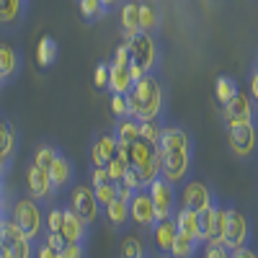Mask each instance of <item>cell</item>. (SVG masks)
Here are the masks:
<instances>
[{"label":"cell","mask_w":258,"mask_h":258,"mask_svg":"<svg viewBox=\"0 0 258 258\" xmlns=\"http://www.w3.org/2000/svg\"><path fill=\"white\" fill-rule=\"evenodd\" d=\"M160 153V176L173 186H181L191 178L194 170V137L178 124H165L158 142Z\"/></svg>","instance_id":"1"},{"label":"cell","mask_w":258,"mask_h":258,"mask_svg":"<svg viewBox=\"0 0 258 258\" xmlns=\"http://www.w3.org/2000/svg\"><path fill=\"white\" fill-rule=\"evenodd\" d=\"M126 98V111L137 121H155L163 119L165 111V88L155 73H147L132 83Z\"/></svg>","instance_id":"2"},{"label":"cell","mask_w":258,"mask_h":258,"mask_svg":"<svg viewBox=\"0 0 258 258\" xmlns=\"http://www.w3.org/2000/svg\"><path fill=\"white\" fill-rule=\"evenodd\" d=\"M44 209L47 207L36 202L34 197H29V194H18L13 199H6L8 220L34 243L44 238Z\"/></svg>","instance_id":"3"},{"label":"cell","mask_w":258,"mask_h":258,"mask_svg":"<svg viewBox=\"0 0 258 258\" xmlns=\"http://www.w3.org/2000/svg\"><path fill=\"white\" fill-rule=\"evenodd\" d=\"M126 47H129V73L132 80H140L147 73H155L160 68V47L155 34L137 31L132 36H126Z\"/></svg>","instance_id":"4"},{"label":"cell","mask_w":258,"mask_h":258,"mask_svg":"<svg viewBox=\"0 0 258 258\" xmlns=\"http://www.w3.org/2000/svg\"><path fill=\"white\" fill-rule=\"evenodd\" d=\"M119 158H124L129 163V168H135L137 173L142 176L145 186H150L155 178H160V153H158V145L147 142V140H137L132 145H119Z\"/></svg>","instance_id":"5"},{"label":"cell","mask_w":258,"mask_h":258,"mask_svg":"<svg viewBox=\"0 0 258 258\" xmlns=\"http://www.w3.org/2000/svg\"><path fill=\"white\" fill-rule=\"evenodd\" d=\"M227 129V147L235 158L240 160H255L258 158V121L253 124H235Z\"/></svg>","instance_id":"6"},{"label":"cell","mask_w":258,"mask_h":258,"mask_svg":"<svg viewBox=\"0 0 258 258\" xmlns=\"http://www.w3.org/2000/svg\"><path fill=\"white\" fill-rule=\"evenodd\" d=\"M214 204H217V194H214V188L209 183H204L199 178H188L186 183L178 186V207L199 214Z\"/></svg>","instance_id":"7"},{"label":"cell","mask_w":258,"mask_h":258,"mask_svg":"<svg viewBox=\"0 0 258 258\" xmlns=\"http://www.w3.org/2000/svg\"><path fill=\"white\" fill-rule=\"evenodd\" d=\"M64 207L73 209L88 227H93V225L98 222V217H101V204H98V199H96L91 183H78V186H73V191H70L68 202H64Z\"/></svg>","instance_id":"8"},{"label":"cell","mask_w":258,"mask_h":258,"mask_svg":"<svg viewBox=\"0 0 258 258\" xmlns=\"http://www.w3.org/2000/svg\"><path fill=\"white\" fill-rule=\"evenodd\" d=\"M253 225H250V217H245V212H240L238 207L227 209V230H225V240L222 245L232 253V250H240L245 245H253Z\"/></svg>","instance_id":"9"},{"label":"cell","mask_w":258,"mask_h":258,"mask_svg":"<svg viewBox=\"0 0 258 258\" xmlns=\"http://www.w3.org/2000/svg\"><path fill=\"white\" fill-rule=\"evenodd\" d=\"M34 240H29L6 214L3 222V238H0V255L6 258H34Z\"/></svg>","instance_id":"10"},{"label":"cell","mask_w":258,"mask_h":258,"mask_svg":"<svg viewBox=\"0 0 258 258\" xmlns=\"http://www.w3.org/2000/svg\"><path fill=\"white\" fill-rule=\"evenodd\" d=\"M147 191H150V197H153L158 220L173 217L176 209H178V186H173L170 181H165V178L160 176V178H155L153 183L147 186Z\"/></svg>","instance_id":"11"},{"label":"cell","mask_w":258,"mask_h":258,"mask_svg":"<svg viewBox=\"0 0 258 258\" xmlns=\"http://www.w3.org/2000/svg\"><path fill=\"white\" fill-rule=\"evenodd\" d=\"M222 121H225V126L258 121V111H255V106H253V101H250V96L245 91H238L222 106Z\"/></svg>","instance_id":"12"},{"label":"cell","mask_w":258,"mask_h":258,"mask_svg":"<svg viewBox=\"0 0 258 258\" xmlns=\"http://www.w3.org/2000/svg\"><path fill=\"white\" fill-rule=\"evenodd\" d=\"M26 191H29V197H34L44 207L54 204V197H57L52 178H49V170H41L34 163H29V168H26Z\"/></svg>","instance_id":"13"},{"label":"cell","mask_w":258,"mask_h":258,"mask_svg":"<svg viewBox=\"0 0 258 258\" xmlns=\"http://www.w3.org/2000/svg\"><path fill=\"white\" fill-rule=\"evenodd\" d=\"M129 220L137 222L145 230H150V227L158 222L155 204H153V197H150L147 188H140V191L132 194V199H129Z\"/></svg>","instance_id":"14"},{"label":"cell","mask_w":258,"mask_h":258,"mask_svg":"<svg viewBox=\"0 0 258 258\" xmlns=\"http://www.w3.org/2000/svg\"><path fill=\"white\" fill-rule=\"evenodd\" d=\"M119 153V142L114 137V132H98L91 140V163L93 168H106Z\"/></svg>","instance_id":"15"},{"label":"cell","mask_w":258,"mask_h":258,"mask_svg":"<svg viewBox=\"0 0 258 258\" xmlns=\"http://www.w3.org/2000/svg\"><path fill=\"white\" fill-rule=\"evenodd\" d=\"M176 235H178V230H176V220H173V217L158 220L153 227H150V240H153L155 253L168 255L170 245H173V240H176Z\"/></svg>","instance_id":"16"},{"label":"cell","mask_w":258,"mask_h":258,"mask_svg":"<svg viewBox=\"0 0 258 258\" xmlns=\"http://www.w3.org/2000/svg\"><path fill=\"white\" fill-rule=\"evenodd\" d=\"M173 220H176V230H178L181 235H186V238H191V240H197L202 248L207 245L204 232H202V225H199V214H197V212L178 207L176 214H173Z\"/></svg>","instance_id":"17"},{"label":"cell","mask_w":258,"mask_h":258,"mask_svg":"<svg viewBox=\"0 0 258 258\" xmlns=\"http://www.w3.org/2000/svg\"><path fill=\"white\" fill-rule=\"evenodd\" d=\"M88 232H91V227L85 225L73 209L64 207V220H62V232H59L62 238L68 240V243H83V245H88Z\"/></svg>","instance_id":"18"},{"label":"cell","mask_w":258,"mask_h":258,"mask_svg":"<svg viewBox=\"0 0 258 258\" xmlns=\"http://www.w3.org/2000/svg\"><path fill=\"white\" fill-rule=\"evenodd\" d=\"M49 178H52V186H54V191H57V194L73 186L75 168H73V163H70V158H68V155H62V153H59V155L54 158V163L49 165Z\"/></svg>","instance_id":"19"},{"label":"cell","mask_w":258,"mask_h":258,"mask_svg":"<svg viewBox=\"0 0 258 258\" xmlns=\"http://www.w3.org/2000/svg\"><path fill=\"white\" fill-rule=\"evenodd\" d=\"M21 64H24L21 52L11 44V41H0V73H3L6 83L16 80V75L21 73Z\"/></svg>","instance_id":"20"},{"label":"cell","mask_w":258,"mask_h":258,"mask_svg":"<svg viewBox=\"0 0 258 258\" xmlns=\"http://www.w3.org/2000/svg\"><path fill=\"white\" fill-rule=\"evenodd\" d=\"M26 3L29 0H0V26L3 29L18 26L26 16Z\"/></svg>","instance_id":"21"},{"label":"cell","mask_w":258,"mask_h":258,"mask_svg":"<svg viewBox=\"0 0 258 258\" xmlns=\"http://www.w3.org/2000/svg\"><path fill=\"white\" fill-rule=\"evenodd\" d=\"M103 214H106V222H109L114 230H124L129 222H132L129 220V199L119 197V194L109 207H103Z\"/></svg>","instance_id":"22"},{"label":"cell","mask_w":258,"mask_h":258,"mask_svg":"<svg viewBox=\"0 0 258 258\" xmlns=\"http://www.w3.org/2000/svg\"><path fill=\"white\" fill-rule=\"evenodd\" d=\"M132 73H129V68H119V64H111L109 62V88L111 96H126L129 88H132Z\"/></svg>","instance_id":"23"},{"label":"cell","mask_w":258,"mask_h":258,"mask_svg":"<svg viewBox=\"0 0 258 258\" xmlns=\"http://www.w3.org/2000/svg\"><path fill=\"white\" fill-rule=\"evenodd\" d=\"M119 21H121V29H124V39L137 34V31H142L140 29V3H137V0H126V3H121Z\"/></svg>","instance_id":"24"},{"label":"cell","mask_w":258,"mask_h":258,"mask_svg":"<svg viewBox=\"0 0 258 258\" xmlns=\"http://www.w3.org/2000/svg\"><path fill=\"white\" fill-rule=\"evenodd\" d=\"M16 142H18V135H16V126L0 116V158L3 160H13L16 155Z\"/></svg>","instance_id":"25"},{"label":"cell","mask_w":258,"mask_h":258,"mask_svg":"<svg viewBox=\"0 0 258 258\" xmlns=\"http://www.w3.org/2000/svg\"><path fill=\"white\" fill-rule=\"evenodd\" d=\"M227 209H230V204H225V202L214 204V222H212V235H209L207 245H222L225 230H227Z\"/></svg>","instance_id":"26"},{"label":"cell","mask_w":258,"mask_h":258,"mask_svg":"<svg viewBox=\"0 0 258 258\" xmlns=\"http://www.w3.org/2000/svg\"><path fill=\"white\" fill-rule=\"evenodd\" d=\"M114 137L119 145H132L140 140V121L132 119V116H124V119H116L114 124Z\"/></svg>","instance_id":"27"},{"label":"cell","mask_w":258,"mask_h":258,"mask_svg":"<svg viewBox=\"0 0 258 258\" xmlns=\"http://www.w3.org/2000/svg\"><path fill=\"white\" fill-rule=\"evenodd\" d=\"M59 57V44L54 36H41L39 44H36V62L39 68H52Z\"/></svg>","instance_id":"28"},{"label":"cell","mask_w":258,"mask_h":258,"mask_svg":"<svg viewBox=\"0 0 258 258\" xmlns=\"http://www.w3.org/2000/svg\"><path fill=\"white\" fill-rule=\"evenodd\" d=\"M204 248L197 243V240H191V238H186V235H176V240H173V245H170V250H168V258H197L199 253H202Z\"/></svg>","instance_id":"29"},{"label":"cell","mask_w":258,"mask_h":258,"mask_svg":"<svg viewBox=\"0 0 258 258\" xmlns=\"http://www.w3.org/2000/svg\"><path fill=\"white\" fill-rule=\"evenodd\" d=\"M140 29L147 31V34H155L160 29V11L155 8V3H140Z\"/></svg>","instance_id":"30"},{"label":"cell","mask_w":258,"mask_h":258,"mask_svg":"<svg viewBox=\"0 0 258 258\" xmlns=\"http://www.w3.org/2000/svg\"><path fill=\"white\" fill-rule=\"evenodd\" d=\"M240 88H238V83H235L230 75H220L217 78V83H214V98L220 101V106H225L235 93H238Z\"/></svg>","instance_id":"31"},{"label":"cell","mask_w":258,"mask_h":258,"mask_svg":"<svg viewBox=\"0 0 258 258\" xmlns=\"http://www.w3.org/2000/svg\"><path fill=\"white\" fill-rule=\"evenodd\" d=\"M78 11H80V18L85 21V24H96L98 18L106 16L101 0H78Z\"/></svg>","instance_id":"32"},{"label":"cell","mask_w":258,"mask_h":258,"mask_svg":"<svg viewBox=\"0 0 258 258\" xmlns=\"http://www.w3.org/2000/svg\"><path fill=\"white\" fill-rule=\"evenodd\" d=\"M62 220H64V207L49 204L44 209V232H62Z\"/></svg>","instance_id":"33"},{"label":"cell","mask_w":258,"mask_h":258,"mask_svg":"<svg viewBox=\"0 0 258 258\" xmlns=\"http://www.w3.org/2000/svg\"><path fill=\"white\" fill-rule=\"evenodd\" d=\"M119 253H121V258H147L145 243H142L140 238H135V235H129V238H124V240H121Z\"/></svg>","instance_id":"34"},{"label":"cell","mask_w":258,"mask_h":258,"mask_svg":"<svg viewBox=\"0 0 258 258\" xmlns=\"http://www.w3.org/2000/svg\"><path fill=\"white\" fill-rule=\"evenodd\" d=\"M57 155H59V150H57V147H52V145H41V147H36V153H34L31 163H34L36 168H41V170H49V165L54 163Z\"/></svg>","instance_id":"35"},{"label":"cell","mask_w":258,"mask_h":258,"mask_svg":"<svg viewBox=\"0 0 258 258\" xmlns=\"http://www.w3.org/2000/svg\"><path fill=\"white\" fill-rule=\"evenodd\" d=\"M163 126H165L163 119H155V121H140V137L147 140V142H153V145H158V142H160V135H163Z\"/></svg>","instance_id":"36"},{"label":"cell","mask_w":258,"mask_h":258,"mask_svg":"<svg viewBox=\"0 0 258 258\" xmlns=\"http://www.w3.org/2000/svg\"><path fill=\"white\" fill-rule=\"evenodd\" d=\"M116 186H119V183H114V181H103V183H98V186H91L93 194H96V199H98V204H101V209L109 207V204L116 199Z\"/></svg>","instance_id":"37"},{"label":"cell","mask_w":258,"mask_h":258,"mask_svg":"<svg viewBox=\"0 0 258 258\" xmlns=\"http://www.w3.org/2000/svg\"><path fill=\"white\" fill-rule=\"evenodd\" d=\"M126 168H129V163L124 160V158H114L109 165H106V173H109V181H114V183H121L124 181V173H126Z\"/></svg>","instance_id":"38"},{"label":"cell","mask_w":258,"mask_h":258,"mask_svg":"<svg viewBox=\"0 0 258 258\" xmlns=\"http://www.w3.org/2000/svg\"><path fill=\"white\" fill-rule=\"evenodd\" d=\"M93 85L96 91H106L109 88V64L106 62H98L96 70H93Z\"/></svg>","instance_id":"39"},{"label":"cell","mask_w":258,"mask_h":258,"mask_svg":"<svg viewBox=\"0 0 258 258\" xmlns=\"http://www.w3.org/2000/svg\"><path fill=\"white\" fill-rule=\"evenodd\" d=\"M129 191H140V188H147L145 186V181H142V176L137 173L135 168H126V173H124V181H121Z\"/></svg>","instance_id":"40"},{"label":"cell","mask_w":258,"mask_h":258,"mask_svg":"<svg viewBox=\"0 0 258 258\" xmlns=\"http://www.w3.org/2000/svg\"><path fill=\"white\" fill-rule=\"evenodd\" d=\"M220 202V199H217ZM212 222H214V207L199 212V225H202V232H204V240L209 243V235H212Z\"/></svg>","instance_id":"41"},{"label":"cell","mask_w":258,"mask_h":258,"mask_svg":"<svg viewBox=\"0 0 258 258\" xmlns=\"http://www.w3.org/2000/svg\"><path fill=\"white\" fill-rule=\"evenodd\" d=\"M41 240H44L49 248H54L57 253H62L64 248H68V240H64L59 232H44V238H41Z\"/></svg>","instance_id":"42"},{"label":"cell","mask_w":258,"mask_h":258,"mask_svg":"<svg viewBox=\"0 0 258 258\" xmlns=\"http://www.w3.org/2000/svg\"><path fill=\"white\" fill-rule=\"evenodd\" d=\"M109 106H111V114H114L116 119L129 116V111H126V98H124V96H111Z\"/></svg>","instance_id":"43"},{"label":"cell","mask_w":258,"mask_h":258,"mask_svg":"<svg viewBox=\"0 0 258 258\" xmlns=\"http://www.w3.org/2000/svg\"><path fill=\"white\" fill-rule=\"evenodd\" d=\"M111 64H119V68H129V47H126V41L114 49V59H111Z\"/></svg>","instance_id":"44"},{"label":"cell","mask_w":258,"mask_h":258,"mask_svg":"<svg viewBox=\"0 0 258 258\" xmlns=\"http://www.w3.org/2000/svg\"><path fill=\"white\" fill-rule=\"evenodd\" d=\"M202 255H204V258H232V253H230L225 245H204Z\"/></svg>","instance_id":"45"},{"label":"cell","mask_w":258,"mask_h":258,"mask_svg":"<svg viewBox=\"0 0 258 258\" xmlns=\"http://www.w3.org/2000/svg\"><path fill=\"white\" fill-rule=\"evenodd\" d=\"M85 253H88V245L83 243H68V248L62 250L64 258H85Z\"/></svg>","instance_id":"46"},{"label":"cell","mask_w":258,"mask_h":258,"mask_svg":"<svg viewBox=\"0 0 258 258\" xmlns=\"http://www.w3.org/2000/svg\"><path fill=\"white\" fill-rule=\"evenodd\" d=\"M34 258H59V253L54 248H49L44 240H36L34 245Z\"/></svg>","instance_id":"47"},{"label":"cell","mask_w":258,"mask_h":258,"mask_svg":"<svg viewBox=\"0 0 258 258\" xmlns=\"http://www.w3.org/2000/svg\"><path fill=\"white\" fill-rule=\"evenodd\" d=\"M250 101H253V106H255V111H258V57H255V68H253V73H250Z\"/></svg>","instance_id":"48"},{"label":"cell","mask_w":258,"mask_h":258,"mask_svg":"<svg viewBox=\"0 0 258 258\" xmlns=\"http://www.w3.org/2000/svg\"><path fill=\"white\" fill-rule=\"evenodd\" d=\"M103 181H109V173H106V168H93L91 170V186H98Z\"/></svg>","instance_id":"49"},{"label":"cell","mask_w":258,"mask_h":258,"mask_svg":"<svg viewBox=\"0 0 258 258\" xmlns=\"http://www.w3.org/2000/svg\"><path fill=\"white\" fill-rule=\"evenodd\" d=\"M232 258H258V248L255 245H245L240 250H232Z\"/></svg>","instance_id":"50"},{"label":"cell","mask_w":258,"mask_h":258,"mask_svg":"<svg viewBox=\"0 0 258 258\" xmlns=\"http://www.w3.org/2000/svg\"><path fill=\"white\" fill-rule=\"evenodd\" d=\"M101 6L106 13H111V11H119L121 8V0H101Z\"/></svg>","instance_id":"51"},{"label":"cell","mask_w":258,"mask_h":258,"mask_svg":"<svg viewBox=\"0 0 258 258\" xmlns=\"http://www.w3.org/2000/svg\"><path fill=\"white\" fill-rule=\"evenodd\" d=\"M6 204V197H3V181H0V207Z\"/></svg>","instance_id":"52"},{"label":"cell","mask_w":258,"mask_h":258,"mask_svg":"<svg viewBox=\"0 0 258 258\" xmlns=\"http://www.w3.org/2000/svg\"><path fill=\"white\" fill-rule=\"evenodd\" d=\"M3 85H6V78H3V73H0V88H3Z\"/></svg>","instance_id":"53"},{"label":"cell","mask_w":258,"mask_h":258,"mask_svg":"<svg viewBox=\"0 0 258 258\" xmlns=\"http://www.w3.org/2000/svg\"><path fill=\"white\" fill-rule=\"evenodd\" d=\"M0 258H6V255H0Z\"/></svg>","instance_id":"54"},{"label":"cell","mask_w":258,"mask_h":258,"mask_svg":"<svg viewBox=\"0 0 258 258\" xmlns=\"http://www.w3.org/2000/svg\"><path fill=\"white\" fill-rule=\"evenodd\" d=\"M0 181H3V178H0Z\"/></svg>","instance_id":"55"},{"label":"cell","mask_w":258,"mask_h":258,"mask_svg":"<svg viewBox=\"0 0 258 258\" xmlns=\"http://www.w3.org/2000/svg\"><path fill=\"white\" fill-rule=\"evenodd\" d=\"M202 258H204V255H202Z\"/></svg>","instance_id":"56"}]
</instances>
